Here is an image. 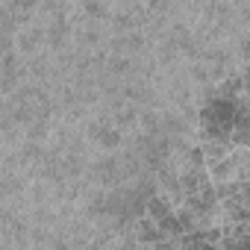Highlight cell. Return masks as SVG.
Segmentation results:
<instances>
[{"mask_svg": "<svg viewBox=\"0 0 250 250\" xmlns=\"http://www.w3.org/2000/svg\"><path fill=\"white\" fill-rule=\"evenodd\" d=\"M200 139L203 142H221V145H232V133H235V103L212 97L203 112H200Z\"/></svg>", "mask_w": 250, "mask_h": 250, "instance_id": "6da1fadb", "label": "cell"}]
</instances>
